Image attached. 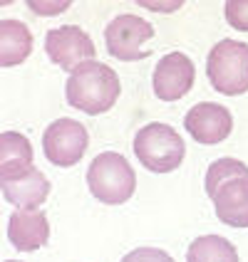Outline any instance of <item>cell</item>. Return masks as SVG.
<instances>
[{"label": "cell", "mask_w": 248, "mask_h": 262, "mask_svg": "<svg viewBox=\"0 0 248 262\" xmlns=\"http://www.w3.org/2000/svg\"><path fill=\"white\" fill-rule=\"evenodd\" d=\"M119 92H122V84H119V77L115 74V70L97 59L77 67L65 84L67 104L89 117L109 112L119 99Z\"/></svg>", "instance_id": "1"}, {"label": "cell", "mask_w": 248, "mask_h": 262, "mask_svg": "<svg viewBox=\"0 0 248 262\" xmlns=\"http://www.w3.org/2000/svg\"><path fill=\"white\" fill-rule=\"evenodd\" d=\"M87 188L100 203L119 205L127 203L134 195L137 176H134L131 163L122 154L104 151L100 156H94V161L89 163Z\"/></svg>", "instance_id": "2"}, {"label": "cell", "mask_w": 248, "mask_h": 262, "mask_svg": "<svg viewBox=\"0 0 248 262\" xmlns=\"http://www.w3.org/2000/svg\"><path fill=\"white\" fill-rule=\"evenodd\" d=\"M134 154L146 171L171 173L181 166L186 146L169 124H146L134 136Z\"/></svg>", "instance_id": "3"}, {"label": "cell", "mask_w": 248, "mask_h": 262, "mask_svg": "<svg viewBox=\"0 0 248 262\" xmlns=\"http://www.w3.org/2000/svg\"><path fill=\"white\" fill-rule=\"evenodd\" d=\"M208 82L226 97L248 92V45L238 40H221L214 45L206 62Z\"/></svg>", "instance_id": "4"}, {"label": "cell", "mask_w": 248, "mask_h": 262, "mask_svg": "<svg viewBox=\"0 0 248 262\" xmlns=\"http://www.w3.org/2000/svg\"><path fill=\"white\" fill-rule=\"evenodd\" d=\"M151 37H154V25L129 13L117 15L104 30L107 52L122 62H137L149 57V50H144L142 45L149 42Z\"/></svg>", "instance_id": "5"}, {"label": "cell", "mask_w": 248, "mask_h": 262, "mask_svg": "<svg viewBox=\"0 0 248 262\" xmlns=\"http://www.w3.org/2000/svg\"><path fill=\"white\" fill-rule=\"evenodd\" d=\"M89 144L87 129L74 119H58L43 134V151L50 163L70 168L85 156Z\"/></svg>", "instance_id": "6"}, {"label": "cell", "mask_w": 248, "mask_h": 262, "mask_svg": "<svg viewBox=\"0 0 248 262\" xmlns=\"http://www.w3.org/2000/svg\"><path fill=\"white\" fill-rule=\"evenodd\" d=\"M45 52L55 64L72 74L77 67L85 62H92L97 57V47L92 42L87 32L74 25H62V28L50 30L45 35Z\"/></svg>", "instance_id": "7"}, {"label": "cell", "mask_w": 248, "mask_h": 262, "mask_svg": "<svg viewBox=\"0 0 248 262\" xmlns=\"http://www.w3.org/2000/svg\"><path fill=\"white\" fill-rule=\"evenodd\" d=\"M196 82V70L184 52H169L159 59V64L154 67V94L161 102H176L181 97H186Z\"/></svg>", "instance_id": "8"}, {"label": "cell", "mask_w": 248, "mask_h": 262, "mask_svg": "<svg viewBox=\"0 0 248 262\" xmlns=\"http://www.w3.org/2000/svg\"><path fill=\"white\" fill-rule=\"evenodd\" d=\"M184 126L194 136L196 144L214 146V144L226 141L231 136V131H234V117L221 104L201 102V104H194L189 112H186Z\"/></svg>", "instance_id": "9"}, {"label": "cell", "mask_w": 248, "mask_h": 262, "mask_svg": "<svg viewBox=\"0 0 248 262\" xmlns=\"http://www.w3.org/2000/svg\"><path fill=\"white\" fill-rule=\"evenodd\" d=\"M214 208L223 225L248 228V176L231 178L214 193Z\"/></svg>", "instance_id": "10"}, {"label": "cell", "mask_w": 248, "mask_h": 262, "mask_svg": "<svg viewBox=\"0 0 248 262\" xmlns=\"http://www.w3.org/2000/svg\"><path fill=\"white\" fill-rule=\"evenodd\" d=\"M8 237L20 252H35L50 240V223L40 210H17L10 215Z\"/></svg>", "instance_id": "11"}, {"label": "cell", "mask_w": 248, "mask_h": 262, "mask_svg": "<svg viewBox=\"0 0 248 262\" xmlns=\"http://www.w3.org/2000/svg\"><path fill=\"white\" fill-rule=\"evenodd\" d=\"M32 166V146L17 131L0 134V181H15L28 176Z\"/></svg>", "instance_id": "12"}, {"label": "cell", "mask_w": 248, "mask_h": 262, "mask_svg": "<svg viewBox=\"0 0 248 262\" xmlns=\"http://www.w3.org/2000/svg\"><path fill=\"white\" fill-rule=\"evenodd\" d=\"M3 195L8 203H13L17 210H37L50 195V181L45 178L37 168H32L28 176L5 181L3 183Z\"/></svg>", "instance_id": "13"}, {"label": "cell", "mask_w": 248, "mask_h": 262, "mask_svg": "<svg viewBox=\"0 0 248 262\" xmlns=\"http://www.w3.org/2000/svg\"><path fill=\"white\" fill-rule=\"evenodd\" d=\"M32 52V32L20 20H3L0 23V64L17 67Z\"/></svg>", "instance_id": "14"}, {"label": "cell", "mask_w": 248, "mask_h": 262, "mask_svg": "<svg viewBox=\"0 0 248 262\" xmlns=\"http://www.w3.org/2000/svg\"><path fill=\"white\" fill-rule=\"evenodd\" d=\"M186 262H238V252L223 235H201L186 250Z\"/></svg>", "instance_id": "15"}, {"label": "cell", "mask_w": 248, "mask_h": 262, "mask_svg": "<svg viewBox=\"0 0 248 262\" xmlns=\"http://www.w3.org/2000/svg\"><path fill=\"white\" fill-rule=\"evenodd\" d=\"M241 176H248V166L243 161L238 159H219L214 161L211 166H208V171H206V193H208V198H214V193L219 190V186H223L226 181H231V178H241Z\"/></svg>", "instance_id": "16"}, {"label": "cell", "mask_w": 248, "mask_h": 262, "mask_svg": "<svg viewBox=\"0 0 248 262\" xmlns=\"http://www.w3.org/2000/svg\"><path fill=\"white\" fill-rule=\"evenodd\" d=\"M226 20L231 28L248 32V0H228L226 3Z\"/></svg>", "instance_id": "17"}, {"label": "cell", "mask_w": 248, "mask_h": 262, "mask_svg": "<svg viewBox=\"0 0 248 262\" xmlns=\"http://www.w3.org/2000/svg\"><path fill=\"white\" fill-rule=\"evenodd\" d=\"M122 262H174V257L159 248H137L129 255H124Z\"/></svg>", "instance_id": "18"}, {"label": "cell", "mask_w": 248, "mask_h": 262, "mask_svg": "<svg viewBox=\"0 0 248 262\" xmlns=\"http://www.w3.org/2000/svg\"><path fill=\"white\" fill-rule=\"evenodd\" d=\"M28 5H30V10L37 15H58L70 8V0H62V3H35V0H30Z\"/></svg>", "instance_id": "19"}, {"label": "cell", "mask_w": 248, "mask_h": 262, "mask_svg": "<svg viewBox=\"0 0 248 262\" xmlns=\"http://www.w3.org/2000/svg\"><path fill=\"white\" fill-rule=\"evenodd\" d=\"M5 262H17V260H5Z\"/></svg>", "instance_id": "20"}]
</instances>
